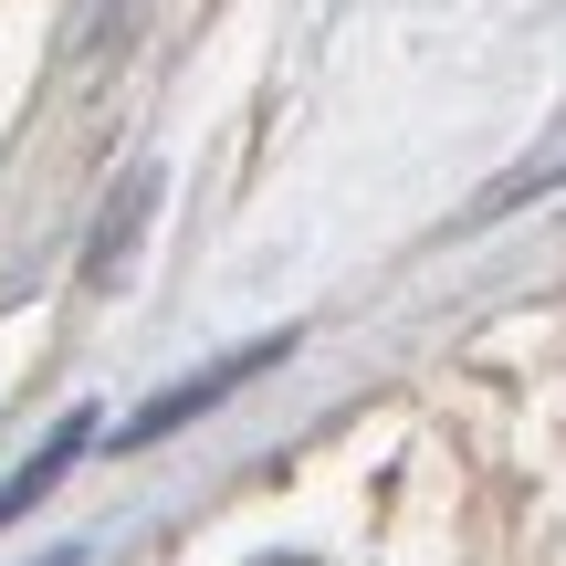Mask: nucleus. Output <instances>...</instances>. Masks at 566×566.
<instances>
[{"mask_svg":"<svg viewBox=\"0 0 566 566\" xmlns=\"http://www.w3.org/2000/svg\"><path fill=\"white\" fill-rule=\"evenodd\" d=\"M263 566H304V556H263Z\"/></svg>","mask_w":566,"mask_h":566,"instance_id":"obj_1","label":"nucleus"}]
</instances>
